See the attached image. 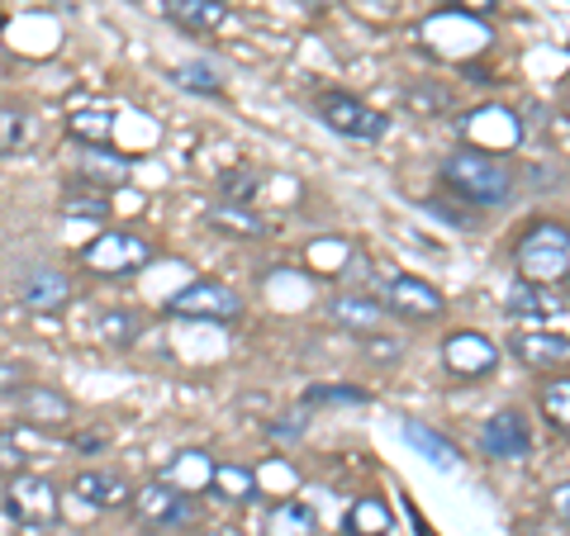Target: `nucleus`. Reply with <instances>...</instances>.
<instances>
[{"instance_id":"obj_19","label":"nucleus","mask_w":570,"mask_h":536,"mask_svg":"<svg viewBox=\"0 0 570 536\" xmlns=\"http://www.w3.org/2000/svg\"><path fill=\"white\" fill-rule=\"evenodd\" d=\"M314 532H318V517L299 498H285V504L266 513V536H314Z\"/></svg>"},{"instance_id":"obj_32","label":"nucleus","mask_w":570,"mask_h":536,"mask_svg":"<svg viewBox=\"0 0 570 536\" xmlns=\"http://www.w3.org/2000/svg\"><path fill=\"white\" fill-rule=\"evenodd\" d=\"M400 100H404L414 115H438L442 105H448V91H442V86H423V91H419V86H409Z\"/></svg>"},{"instance_id":"obj_39","label":"nucleus","mask_w":570,"mask_h":536,"mask_svg":"<svg viewBox=\"0 0 570 536\" xmlns=\"http://www.w3.org/2000/svg\"><path fill=\"white\" fill-rule=\"evenodd\" d=\"M77 446H81V451H100V446H105V433H81Z\"/></svg>"},{"instance_id":"obj_3","label":"nucleus","mask_w":570,"mask_h":536,"mask_svg":"<svg viewBox=\"0 0 570 536\" xmlns=\"http://www.w3.org/2000/svg\"><path fill=\"white\" fill-rule=\"evenodd\" d=\"M129 508H134V523L142 532H176V527H186L195 517L190 494L181 485H171V479H153V485L134 489Z\"/></svg>"},{"instance_id":"obj_30","label":"nucleus","mask_w":570,"mask_h":536,"mask_svg":"<svg viewBox=\"0 0 570 536\" xmlns=\"http://www.w3.org/2000/svg\"><path fill=\"white\" fill-rule=\"evenodd\" d=\"M305 399L309 404H366L371 395H366L362 385H314Z\"/></svg>"},{"instance_id":"obj_38","label":"nucleus","mask_w":570,"mask_h":536,"mask_svg":"<svg viewBox=\"0 0 570 536\" xmlns=\"http://www.w3.org/2000/svg\"><path fill=\"white\" fill-rule=\"evenodd\" d=\"M299 433H305V414H295V423H276V427H272L276 441H281V437H299Z\"/></svg>"},{"instance_id":"obj_11","label":"nucleus","mask_w":570,"mask_h":536,"mask_svg":"<svg viewBox=\"0 0 570 536\" xmlns=\"http://www.w3.org/2000/svg\"><path fill=\"white\" fill-rule=\"evenodd\" d=\"M20 299L33 314H58L71 299V280L58 271V266H33V271L20 280Z\"/></svg>"},{"instance_id":"obj_15","label":"nucleus","mask_w":570,"mask_h":536,"mask_svg":"<svg viewBox=\"0 0 570 536\" xmlns=\"http://www.w3.org/2000/svg\"><path fill=\"white\" fill-rule=\"evenodd\" d=\"M328 318L337 328H352V332H376L381 318H385V304L366 299V295H333L328 299Z\"/></svg>"},{"instance_id":"obj_33","label":"nucleus","mask_w":570,"mask_h":536,"mask_svg":"<svg viewBox=\"0 0 570 536\" xmlns=\"http://www.w3.org/2000/svg\"><path fill=\"white\" fill-rule=\"evenodd\" d=\"M24 446L14 433H0V479H14V475H24Z\"/></svg>"},{"instance_id":"obj_21","label":"nucleus","mask_w":570,"mask_h":536,"mask_svg":"<svg viewBox=\"0 0 570 536\" xmlns=\"http://www.w3.org/2000/svg\"><path fill=\"white\" fill-rule=\"evenodd\" d=\"M91 332L105 347H134V337L142 332V314L138 309H105Z\"/></svg>"},{"instance_id":"obj_1","label":"nucleus","mask_w":570,"mask_h":536,"mask_svg":"<svg viewBox=\"0 0 570 536\" xmlns=\"http://www.w3.org/2000/svg\"><path fill=\"white\" fill-rule=\"evenodd\" d=\"M442 181H448V190L456 195V200H466L475 209H494L513 195V167L499 152L461 148L442 162Z\"/></svg>"},{"instance_id":"obj_7","label":"nucleus","mask_w":570,"mask_h":536,"mask_svg":"<svg viewBox=\"0 0 570 536\" xmlns=\"http://www.w3.org/2000/svg\"><path fill=\"white\" fill-rule=\"evenodd\" d=\"M167 314L209 318V324H234V318L243 314V299H238V290H228V285H219V280H195L167 304Z\"/></svg>"},{"instance_id":"obj_5","label":"nucleus","mask_w":570,"mask_h":536,"mask_svg":"<svg viewBox=\"0 0 570 536\" xmlns=\"http://www.w3.org/2000/svg\"><path fill=\"white\" fill-rule=\"evenodd\" d=\"M6 508L20 527H33V532H48L58 527L62 517V504H58V485L43 475H14L10 489H6Z\"/></svg>"},{"instance_id":"obj_40","label":"nucleus","mask_w":570,"mask_h":536,"mask_svg":"<svg viewBox=\"0 0 570 536\" xmlns=\"http://www.w3.org/2000/svg\"><path fill=\"white\" fill-rule=\"evenodd\" d=\"M456 6H466V10H480V14H490V10H494V0H456Z\"/></svg>"},{"instance_id":"obj_14","label":"nucleus","mask_w":570,"mask_h":536,"mask_svg":"<svg viewBox=\"0 0 570 536\" xmlns=\"http://www.w3.org/2000/svg\"><path fill=\"white\" fill-rule=\"evenodd\" d=\"M71 494H77L81 504H91V508H124L134 498L129 479H119L110 470H81L77 479H71Z\"/></svg>"},{"instance_id":"obj_36","label":"nucleus","mask_w":570,"mask_h":536,"mask_svg":"<svg viewBox=\"0 0 570 536\" xmlns=\"http://www.w3.org/2000/svg\"><path fill=\"white\" fill-rule=\"evenodd\" d=\"M24 389V370L14 361H0V395H20Z\"/></svg>"},{"instance_id":"obj_18","label":"nucleus","mask_w":570,"mask_h":536,"mask_svg":"<svg viewBox=\"0 0 570 536\" xmlns=\"http://www.w3.org/2000/svg\"><path fill=\"white\" fill-rule=\"evenodd\" d=\"M167 14L190 33H209L228 20V6L224 0H167Z\"/></svg>"},{"instance_id":"obj_23","label":"nucleus","mask_w":570,"mask_h":536,"mask_svg":"<svg viewBox=\"0 0 570 536\" xmlns=\"http://www.w3.org/2000/svg\"><path fill=\"white\" fill-rule=\"evenodd\" d=\"M390 532V508L381 498H362L347 513V536H385Z\"/></svg>"},{"instance_id":"obj_41","label":"nucleus","mask_w":570,"mask_h":536,"mask_svg":"<svg viewBox=\"0 0 570 536\" xmlns=\"http://www.w3.org/2000/svg\"><path fill=\"white\" fill-rule=\"evenodd\" d=\"M561 105H566V115H570V81H566V91H561Z\"/></svg>"},{"instance_id":"obj_9","label":"nucleus","mask_w":570,"mask_h":536,"mask_svg":"<svg viewBox=\"0 0 570 536\" xmlns=\"http://www.w3.org/2000/svg\"><path fill=\"white\" fill-rule=\"evenodd\" d=\"M480 446H485V456H494V460H523L532 451L528 418L519 414V408H504V414H494L485 427H480Z\"/></svg>"},{"instance_id":"obj_17","label":"nucleus","mask_w":570,"mask_h":536,"mask_svg":"<svg viewBox=\"0 0 570 536\" xmlns=\"http://www.w3.org/2000/svg\"><path fill=\"white\" fill-rule=\"evenodd\" d=\"M404 441L414 446L419 456L433 460L438 470H456V466H461L456 446H452L448 437H442V433H433V427H428V423H419V418H404Z\"/></svg>"},{"instance_id":"obj_42","label":"nucleus","mask_w":570,"mask_h":536,"mask_svg":"<svg viewBox=\"0 0 570 536\" xmlns=\"http://www.w3.org/2000/svg\"><path fill=\"white\" fill-rule=\"evenodd\" d=\"M195 536H219V532H195Z\"/></svg>"},{"instance_id":"obj_31","label":"nucleus","mask_w":570,"mask_h":536,"mask_svg":"<svg viewBox=\"0 0 570 536\" xmlns=\"http://www.w3.org/2000/svg\"><path fill=\"white\" fill-rule=\"evenodd\" d=\"M219 195H224V205H247L257 195V176L253 171H228L219 181Z\"/></svg>"},{"instance_id":"obj_35","label":"nucleus","mask_w":570,"mask_h":536,"mask_svg":"<svg viewBox=\"0 0 570 536\" xmlns=\"http://www.w3.org/2000/svg\"><path fill=\"white\" fill-rule=\"evenodd\" d=\"M547 508H551V517H557V523H570V479L547 494Z\"/></svg>"},{"instance_id":"obj_4","label":"nucleus","mask_w":570,"mask_h":536,"mask_svg":"<svg viewBox=\"0 0 570 536\" xmlns=\"http://www.w3.org/2000/svg\"><path fill=\"white\" fill-rule=\"evenodd\" d=\"M81 261L91 266L96 276H129V271H142V266L153 261V242L129 234V228H105L86 242Z\"/></svg>"},{"instance_id":"obj_16","label":"nucleus","mask_w":570,"mask_h":536,"mask_svg":"<svg viewBox=\"0 0 570 536\" xmlns=\"http://www.w3.org/2000/svg\"><path fill=\"white\" fill-rule=\"evenodd\" d=\"M20 414L33 423V427H62L71 418V404L58 395V389H43V385H24L20 395Z\"/></svg>"},{"instance_id":"obj_12","label":"nucleus","mask_w":570,"mask_h":536,"mask_svg":"<svg viewBox=\"0 0 570 536\" xmlns=\"http://www.w3.org/2000/svg\"><path fill=\"white\" fill-rule=\"evenodd\" d=\"M509 314L513 318H532V324H551L557 314H566V295L557 285H538V280H519L509 295Z\"/></svg>"},{"instance_id":"obj_34","label":"nucleus","mask_w":570,"mask_h":536,"mask_svg":"<svg viewBox=\"0 0 570 536\" xmlns=\"http://www.w3.org/2000/svg\"><path fill=\"white\" fill-rule=\"evenodd\" d=\"M423 209L438 214V219H448L452 228H461V234H471V228H475V214H471V209H456V205H448V200H423Z\"/></svg>"},{"instance_id":"obj_27","label":"nucleus","mask_w":570,"mask_h":536,"mask_svg":"<svg viewBox=\"0 0 570 536\" xmlns=\"http://www.w3.org/2000/svg\"><path fill=\"white\" fill-rule=\"evenodd\" d=\"M129 176V162H110V148H91L86 152V162H81V181H91V186H115V181H124Z\"/></svg>"},{"instance_id":"obj_22","label":"nucleus","mask_w":570,"mask_h":536,"mask_svg":"<svg viewBox=\"0 0 570 536\" xmlns=\"http://www.w3.org/2000/svg\"><path fill=\"white\" fill-rule=\"evenodd\" d=\"M62 214H71V219H110V195H105L100 186H91V181H81L77 190L62 200Z\"/></svg>"},{"instance_id":"obj_6","label":"nucleus","mask_w":570,"mask_h":536,"mask_svg":"<svg viewBox=\"0 0 570 536\" xmlns=\"http://www.w3.org/2000/svg\"><path fill=\"white\" fill-rule=\"evenodd\" d=\"M318 115H324L328 129H337L343 138H362V142H376L390 129V119L381 110H371L366 100H356L347 91H324L318 96Z\"/></svg>"},{"instance_id":"obj_13","label":"nucleus","mask_w":570,"mask_h":536,"mask_svg":"<svg viewBox=\"0 0 570 536\" xmlns=\"http://www.w3.org/2000/svg\"><path fill=\"white\" fill-rule=\"evenodd\" d=\"M509 351L532 370H551V366L570 361V337H561V332H519L509 343Z\"/></svg>"},{"instance_id":"obj_37","label":"nucleus","mask_w":570,"mask_h":536,"mask_svg":"<svg viewBox=\"0 0 570 536\" xmlns=\"http://www.w3.org/2000/svg\"><path fill=\"white\" fill-rule=\"evenodd\" d=\"M366 356H376V361H400V343H390V337L371 332V343H366Z\"/></svg>"},{"instance_id":"obj_10","label":"nucleus","mask_w":570,"mask_h":536,"mask_svg":"<svg viewBox=\"0 0 570 536\" xmlns=\"http://www.w3.org/2000/svg\"><path fill=\"white\" fill-rule=\"evenodd\" d=\"M442 366L452 375H490L499 366V347L485 332H452L442 343Z\"/></svg>"},{"instance_id":"obj_29","label":"nucleus","mask_w":570,"mask_h":536,"mask_svg":"<svg viewBox=\"0 0 570 536\" xmlns=\"http://www.w3.org/2000/svg\"><path fill=\"white\" fill-rule=\"evenodd\" d=\"M171 77H176V86H186V91H200V96H219L224 91V81L214 77L209 62H181Z\"/></svg>"},{"instance_id":"obj_26","label":"nucleus","mask_w":570,"mask_h":536,"mask_svg":"<svg viewBox=\"0 0 570 536\" xmlns=\"http://www.w3.org/2000/svg\"><path fill=\"white\" fill-rule=\"evenodd\" d=\"M542 414H547V423L557 427V433H570V375L542 385Z\"/></svg>"},{"instance_id":"obj_25","label":"nucleus","mask_w":570,"mask_h":536,"mask_svg":"<svg viewBox=\"0 0 570 536\" xmlns=\"http://www.w3.org/2000/svg\"><path fill=\"white\" fill-rule=\"evenodd\" d=\"M214 228H224V234H238V238H262L266 224L257 219V214H247V205H219L209 214Z\"/></svg>"},{"instance_id":"obj_28","label":"nucleus","mask_w":570,"mask_h":536,"mask_svg":"<svg viewBox=\"0 0 570 536\" xmlns=\"http://www.w3.org/2000/svg\"><path fill=\"white\" fill-rule=\"evenodd\" d=\"M67 129H71V138H81V142H110V133H115V119L105 115V110H81V115H71L67 119Z\"/></svg>"},{"instance_id":"obj_8","label":"nucleus","mask_w":570,"mask_h":536,"mask_svg":"<svg viewBox=\"0 0 570 536\" xmlns=\"http://www.w3.org/2000/svg\"><path fill=\"white\" fill-rule=\"evenodd\" d=\"M385 309L409 318V324H428L442 314V295L419 276H390L385 280Z\"/></svg>"},{"instance_id":"obj_2","label":"nucleus","mask_w":570,"mask_h":536,"mask_svg":"<svg viewBox=\"0 0 570 536\" xmlns=\"http://www.w3.org/2000/svg\"><path fill=\"white\" fill-rule=\"evenodd\" d=\"M513 261H519L523 280H538V285L570 280V228L566 224H532L519 238V247H513Z\"/></svg>"},{"instance_id":"obj_24","label":"nucleus","mask_w":570,"mask_h":536,"mask_svg":"<svg viewBox=\"0 0 570 536\" xmlns=\"http://www.w3.org/2000/svg\"><path fill=\"white\" fill-rule=\"evenodd\" d=\"M33 138V119L20 105H0V152H20Z\"/></svg>"},{"instance_id":"obj_20","label":"nucleus","mask_w":570,"mask_h":536,"mask_svg":"<svg viewBox=\"0 0 570 536\" xmlns=\"http://www.w3.org/2000/svg\"><path fill=\"white\" fill-rule=\"evenodd\" d=\"M209 489L219 498H228V504H243V498H257V475L247 466H234V460H214Z\"/></svg>"}]
</instances>
